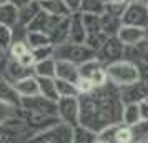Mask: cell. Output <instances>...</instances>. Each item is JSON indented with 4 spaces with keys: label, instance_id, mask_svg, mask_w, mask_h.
<instances>
[{
    "label": "cell",
    "instance_id": "cell-34",
    "mask_svg": "<svg viewBox=\"0 0 148 143\" xmlns=\"http://www.w3.org/2000/svg\"><path fill=\"white\" fill-rule=\"evenodd\" d=\"M12 43V27L0 23V50L7 52Z\"/></svg>",
    "mask_w": 148,
    "mask_h": 143
},
{
    "label": "cell",
    "instance_id": "cell-27",
    "mask_svg": "<svg viewBox=\"0 0 148 143\" xmlns=\"http://www.w3.org/2000/svg\"><path fill=\"white\" fill-rule=\"evenodd\" d=\"M82 14V20H83V27H85V32L88 35H95L101 32V22H100V15L97 14H85V12H80Z\"/></svg>",
    "mask_w": 148,
    "mask_h": 143
},
{
    "label": "cell",
    "instance_id": "cell-17",
    "mask_svg": "<svg viewBox=\"0 0 148 143\" xmlns=\"http://www.w3.org/2000/svg\"><path fill=\"white\" fill-rule=\"evenodd\" d=\"M0 102L15 107V108L20 107V95L15 90L14 83L8 78H2V77H0Z\"/></svg>",
    "mask_w": 148,
    "mask_h": 143
},
{
    "label": "cell",
    "instance_id": "cell-37",
    "mask_svg": "<svg viewBox=\"0 0 148 143\" xmlns=\"http://www.w3.org/2000/svg\"><path fill=\"white\" fill-rule=\"evenodd\" d=\"M107 40V35L100 32V34H95V35H88L85 38V43H87L90 48H93L95 52H98V48L103 45V42Z\"/></svg>",
    "mask_w": 148,
    "mask_h": 143
},
{
    "label": "cell",
    "instance_id": "cell-14",
    "mask_svg": "<svg viewBox=\"0 0 148 143\" xmlns=\"http://www.w3.org/2000/svg\"><path fill=\"white\" fill-rule=\"evenodd\" d=\"M116 37L125 47H135L136 43H140L147 37V28L133 27V25H121Z\"/></svg>",
    "mask_w": 148,
    "mask_h": 143
},
{
    "label": "cell",
    "instance_id": "cell-24",
    "mask_svg": "<svg viewBox=\"0 0 148 143\" xmlns=\"http://www.w3.org/2000/svg\"><path fill=\"white\" fill-rule=\"evenodd\" d=\"M32 73H34L32 68H27L23 65H20L15 58H10V62L7 63V78L10 82H15L18 78H23V77L32 75Z\"/></svg>",
    "mask_w": 148,
    "mask_h": 143
},
{
    "label": "cell",
    "instance_id": "cell-6",
    "mask_svg": "<svg viewBox=\"0 0 148 143\" xmlns=\"http://www.w3.org/2000/svg\"><path fill=\"white\" fill-rule=\"evenodd\" d=\"M57 116L60 122L68 125H78L80 122V103L78 96H58L57 100Z\"/></svg>",
    "mask_w": 148,
    "mask_h": 143
},
{
    "label": "cell",
    "instance_id": "cell-16",
    "mask_svg": "<svg viewBox=\"0 0 148 143\" xmlns=\"http://www.w3.org/2000/svg\"><path fill=\"white\" fill-rule=\"evenodd\" d=\"M55 77L67 80V82L77 83L80 80V70L77 63H72L68 60H57L55 58Z\"/></svg>",
    "mask_w": 148,
    "mask_h": 143
},
{
    "label": "cell",
    "instance_id": "cell-33",
    "mask_svg": "<svg viewBox=\"0 0 148 143\" xmlns=\"http://www.w3.org/2000/svg\"><path fill=\"white\" fill-rule=\"evenodd\" d=\"M105 3H107L105 0H82L80 12L101 15L103 12H105Z\"/></svg>",
    "mask_w": 148,
    "mask_h": 143
},
{
    "label": "cell",
    "instance_id": "cell-4",
    "mask_svg": "<svg viewBox=\"0 0 148 143\" xmlns=\"http://www.w3.org/2000/svg\"><path fill=\"white\" fill-rule=\"evenodd\" d=\"M35 131L18 113L7 118L0 125V142L14 143V142H30Z\"/></svg>",
    "mask_w": 148,
    "mask_h": 143
},
{
    "label": "cell",
    "instance_id": "cell-2",
    "mask_svg": "<svg viewBox=\"0 0 148 143\" xmlns=\"http://www.w3.org/2000/svg\"><path fill=\"white\" fill-rule=\"evenodd\" d=\"M53 58L57 60H68L72 63L82 65L85 62L97 58V52L90 48L87 43H75V42H62L53 45Z\"/></svg>",
    "mask_w": 148,
    "mask_h": 143
},
{
    "label": "cell",
    "instance_id": "cell-18",
    "mask_svg": "<svg viewBox=\"0 0 148 143\" xmlns=\"http://www.w3.org/2000/svg\"><path fill=\"white\" fill-rule=\"evenodd\" d=\"M12 83H14L15 90L18 92L20 96H32L38 93V82H37V77L34 73L23 77V78H18Z\"/></svg>",
    "mask_w": 148,
    "mask_h": 143
},
{
    "label": "cell",
    "instance_id": "cell-10",
    "mask_svg": "<svg viewBox=\"0 0 148 143\" xmlns=\"http://www.w3.org/2000/svg\"><path fill=\"white\" fill-rule=\"evenodd\" d=\"M20 108L34 110V112H38V113L57 116V102L40 95V93L32 96H20Z\"/></svg>",
    "mask_w": 148,
    "mask_h": 143
},
{
    "label": "cell",
    "instance_id": "cell-30",
    "mask_svg": "<svg viewBox=\"0 0 148 143\" xmlns=\"http://www.w3.org/2000/svg\"><path fill=\"white\" fill-rule=\"evenodd\" d=\"M0 23L8 25V27L17 23V7L14 3L7 2V3L0 5Z\"/></svg>",
    "mask_w": 148,
    "mask_h": 143
},
{
    "label": "cell",
    "instance_id": "cell-3",
    "mask_svg": "<svg viewBox=\"0 0 148 143\" xmlns=\"http://www.w3.org/2000/svg\"><path fill=\"white\" fill-rule=\"evenodd\" d=\"M107 78L110 83H113L115 87H125L128 83H133L138 80V67L136 63L127 58H120L112 63L105 65Z\"/></svg>",
    "mask_w": 148,
    "mask_h": 143
},
{
    "label": "cell",
    "instance_id": "cell-21",
    "mask_svg": "<svg viewBox=\"0 0 148 143\" xmlns=\"http://www.w3.org/2000/svg\"><path fill=\"white\" fill-rule=\"evenodd\" d=\"M100 22H101V32L107 35V37L116 35L118 30H120V27L123 25L120 17L110 15V14H107V12H103V14L100 15Z\"/></svg>",
    "mask_w": 148,
    "mask_h": 143
},
{
    "label": "cell",
    "instance_id": "cell-49",
    "mask_svg": "<svg viewBox=\"0 0 148 143\" xmlns=\"http://www.w3.org/2000/svg\"><path fill=\"white\" fill-rule=\"evenodd\" d=\"M145 102H147V103H148V96H147V98H145Z\"/></svg>",
    "mask_w": 148,
    "mask_h": 143
},
{
    "label": "cell",
    "instance_id": "cell-35",
    "mask_svg": "<svg viewBox=\"0 0 148 143\" xmlns=\"http://www.w3.org/2000/svg\"><path fill=\"white\" fill-rule=\"evenodd\" d=\"M127 3L128 2H107L105 3V12L110 15H115V17H120L123 15V12H125V8H127Z\"/></svg>",
    "mask_w": 148,
    "mask_h": 143
},
{
    "label": "cell",
    "instance_id": "cell-20",
    "mask_svg": "<svg viewBox=\"0 0 148 143\" xmlns=\"http://www.w3.org/2000/svg\"><path fill=\"white\" fill-rule=\"evenodd\" d=\"M40 2L42 10H45L47 14L55 15V17H70V8L63 0H38Z\"/></svg>",
    "mask_w": 148,
    "mask_h": 143
},
{
    "label": "cell",
    "instance_id": "cell-25",
    "mask_svg": "<svg viewBox=\"0 0 148 143\" xmlns=\"http://www.w3.org/2000/svg\"><path fill=\"white\" fill-rule=\"evenodd\" d=\"M32 70L35 77H55V58L48 57V58L35 62Z\"/></svg>",
    "mask_w": 148,
    "mask_h": 143
},
{
    "label": "cell",
    "instance_id": "cell-11",
    "mask_svg": "<svg viewBox=\"0 0 148 143\" xmlns=\"http://www.w3.org/2000/svg\"><path fill=\"white\" fill-rule=\"evenodd\" d=\"M17 113H18V115H20L22 118H23V120L28 123V127L34 130L35 133L58 122V116L45 115V113H38V112H34V110L20 108V107H18V112H17Z\"/></svg>",
    "mask_w": 148,
    "mask_h": 143
},
{
    "label": "cell",
    "instance_id": "cell-36",
    "mask_svg": "<svg viewBox=\"0 0 148 143\" xmlns=\"http://www.w3.org/2000/svg\"><path fill=\"white\" fill-rule=\"evenodd\" d=\"M32 50V55H34L35 62L43 60V58H48V57H53V45H43V47H37V48H30Z\"/></svg>",
    "mask_w": 148,
    "mask_h": 143
},
{
    "label": "cell",
    "instance_id": "cell-12",
    "mask_svg": "<svg viewBox=\"0 0 148 143\" xmlns=\"http://www.w3.org/2000/svg\"><path fill=\"white\" fill-rule=\"evenodd\" d=\"M120 96L123 103H140L148 96V83L136 80L133 83H128L125 87H120Z\"/></svg>",
    "mask_w": 148,
    "mask_h": 143
},
{
    "label": "cell",
    "instance_id": "cell-8",
    "mask_svg": "<svg viewBox=\"0 0 148 143\" xmlns=\"http://www.w3.org/2000/svg\"><path fill=\"white\" fill-rule=\"evenodd\" d=\"M78 70H80L82 78H87L93 87H101V85H105L108 82L105 65L98 58H92V60L78 65Z\"/></svg>",
    "mask_w": 148,
    "mask_h": 143
},
{
    "label": "cell",
    "instance_id": "cell-38",
    "mask_svg": "<svg viewBox=\"0 0 148 143\" xmlns=\"http://www.w3.org/2000/svg\"><path fill=\"white\" fill-rule=\"evenodd\" d=\"M115 143H132V131H130V127L128 125H123V123L118 125Z\"/></svg>",
    "mask_w": 148,
    "mask_h": 143
},
{
    "label": "cell",
    "instance_id": "cell-46",
    "mask_svg": "<svg viewBox=\"0 0 148 143\" xmlns=\"http://www.w3.org/2000/svg\"><path fill=\"white\" fill-rule=\"evenodd\" d=\"M7 2H10V0H0V5H2V3H7Z\"/></svg>",
    "mask_w": 148,
    "mask_h": 143
},
{
    "label": "cell",
    "instance_id": "cell-44",
    "mask_svg": "<svg viewBox=\"0 0 148 143\" xmlns=\"http://www.w3.org/2000/svg\"><path fill=\"white\" fill-rule=\"evenodd\" d=\"M138 108H140V120H148V103L143 100L138 103Z\"/></svg>",
    "mask_w": 148,
    "mask_h": 143
},
{
    "label": "cell",
    "instance_id": "cell-39",
    "mask_svg": "<svg viewBox=\"0 0 148 143\" xmlns=\"http://www.w3.org/2000/svg\"><path fill=\"white\" fill-rule=\"evenodd\" d=\"M28 50L27 42H12L10 47H8V53H10V58H18L22 53H25Z\"/></svg>",
    "mask_w": 148,
    "mask_h": 143
},
{
    "label": "cell",
    "instance_id": "cell-29",
    "mask_svg": "<svg viewBox=\"0 0 148 143\" xmlns=\"http://www.w3.org/2000/svg\"><path fill=\"white\" fill-rule=\"evenodd\" d=\"M140 120V108L138 103H123L121 110V123L123 125H133Z\"/></svg>",
    "mask_w": 148,
    "mask_h": 143
},
{
    "label": "cell",
    "instance_id": "cell-48",
    "mask_svg": "<svg viewBox=\"0 0 148 143\" xmlns=\"http://www.w3.org/2000/svg\"><path fill=\"white\" fill-rule=\"evenodd\" d=\"M110 2V0H108ZM112 2H128V0H112Z\"/></svg>",
    "mask_w": 148,
    "mask_h": 143
},
{
    "label": "cell",
    "instance_id": "cell-22",
    "mask_svg": "<svg viewBox=\"0 0 148 143\" xmlns=\"http://www.w3.org/2000/svg\"><path fill=\"white\" fill-rule=\"evenodd\" d=\"M72 143H97V131L85 125H75Z\"/></svg>",
    "mask_w": 148,
    "mask_h": 143
},
{
    "label": "cell",
    "instance_id": "cell-47",
    "mask_svg": "<svg viewBox=\"0 0 148 143\" xmlns=\"http://www.w3.org/2000/svg\"><path fill=\"white\" fill-rule=\"evenodd\" d=\"M128 2H147V0H128Z\"/></svg>",
    "mask_w": 148,
    "mask_h": 143
},
{
    "label": "cell",
    "instance_id": "cell-15",
    "mask_svg": "<svg viewBox=\"0 0 148 143\" xmlns=\"http://www.w3.org/2000/svg\"><path fill=\"white\" fill-rule=\"evenodd\" d=\"M85 38H87V32L83 27L82 14L80 12H72L68 17V42L85 43Z\"/></svg>",
    "mask_w": 148,
    "mask_h": 143
},
{
    "label": "cell",
    "instance_id": "cell-50",
    "mask_svg": "<svg viewBox=\"0 0 148 143\" xmlns=\"http://www.w3.org/2000/svg\"><path fill=\"white\" fill-rule=\"evenodd\" d=\"M145 3H147V5H148V0H147V2H145Z\"/></svg>",
    "mask_w": 148,
    "mask_h": 143
},
{
    "label": "cell",
    "instance_id": "cell-26",
    "mask_svg": "<svg viewBox=\"0 0 148 143\" xmlns=\"http://www.w3.org/2000/svg\"><path fill=\"white\" fill-rule=\"evenodd\" d=\"M132 143H148V120H138L130 125Z\"/></svg>",
    "mask_w": 148,
    "mask_h": 143
},
{
    "label": "cell",
    "instance_id": "cell-19",
    "mask_svg": "<svg viewBox=\"0 0 148 143\" xmlns=\"http://www.w3.org/2000/svg\"><path fill=\"white\" fill-rule=\"evenodd\" d=\"M40 10H42V7H40V2H38V0H34V2H30V3H25V5L18 7L17 8V23L27 27Z\"/></svg>",
    "mask_w": 148,
    "mask_h": 143
},
{
    "label": "cell",
    "instance_id": "cell-40",
    "mask_svg": "<svg viewBox=\"0 0 148 143\" xmlns=\"http://www.w3.org/2000/svg\"><path fill=\"white\" fill-rule=\"evenodd\" d=\"M17 112H18V108H15V107H10V105H7V103L0 102V125L5 122L7 118H10V116L17 115Z\"/></svg>",
    "mask_w": 148,
    "mask_h": 143
},
{
    "label": "cell",
    "instance_id": "cell-42",
    "mask_svg": "<svg viewBox=\"0 0 148 143\" xmlns=\"http://www.w3.org/2000/svg\"><path fill=\"white\" fill-rule=\"evenodd\" d=\"M138 67V80L148 83V63L147 62H136Z\"/></svg>",
    "mask_w": 148,
    "mask_h": 143
},
{
    "label": "cell",
    "instance_id": "cell-13",
    "mask_svg": "<svg viewBox=\"0 0 148 143\" xmlns=\"http://www.w3.org/2000/svg\"><path fill=\"white\" fill-rule=\"evenodd\" d=\"M63 17H55V15L47 14L45 10H40L38 14L34 17V20L27 25L28 30H38V32H43L50 37V34L53 32V28L57 27V23L62 20Z\"/></svg>",
    "mask_w": 148,
    "mask_h": 143
},
{
    "label": "cell",
    "instance_id": "cell-9",
    "mask_svg": "<svg viewBox=\"0 0 148 143\" xmlns=\"http://www.w3.org/2000/svg\"><path fill=\"white\" fill-rule=\"evenodd\" d=\"M123 53H125V45L118 40L116 35H112V37H107V40L103 42V45L98 48L97 58L103 65H107V63H112L115 60L123 58Z\"/></svg>",
    "mask_w": 148,
    "mask_h": 143
},
{
    "label": "cell",
    "instance_id": "cell-32",
    "mask_svg": "<svg viewBox=\"0 0 148 143\" xmlns=\"http://www.w3.org/2000/svg\"><path fill=\"white\" fill-rule=\"evenodd\" d=\"M120 123H112V125H107V127H103L101 130H98L97 131V143H115L116 130H118V125Z\"/></svg>",
    "mask_w": 148,
    "mask_h": 143
},
{
    "label": "cell",
    "instance_id": "cell-1",
    "mask_svg": "<svg viewBox=\"0 0 148 143\" xmlns=\"http://www.w3.org/2000/svg\"><path fill=\"white\" fill-rule=\"evenodd\" d=\"M80 103V125L98 131L107 125L121 122L123 102L120 90L113 83L107 82L101 87H95L87 93L78 95Z\"/></svg>",
    "mask_w": 148,
    "mask_h": 143
},
{
    "label": "cell",
    "instance_id": "cell-31",
    "mask_svg": "<svg viewBox=\"0 0 148 143\" xmlns=\"http://www.w3.org/2000/svg\"><path fill=\"white\" fill-rule=\"evenodd\" d=\"M55 87H57L58 96H78L80 95L77 83L67 82V80H62V78H57V77H55Z\"/></svg>",
    "mask_w": 148,
    "mask_h": 143
},
{
    "label": "cell",
    "instance_id": "cell-43",
    "mask_svg": "<svg viewBox=\"0 0 148 143\" xmlns=\"http://www.w3.org/2000/svg\"><path fill=\"white\" fill-rule=\"evenodd\" d=\"M67 3V7L70 8V12H80V3L82 0H63Z\"/></svg>",
    "mask_w": 148,
    "mask_h": 143
},
{
    "label": "cell",
    "instance_id": "cell-7",
    "mask_svg": "<svg viewBox=\"0 0 148 143\" xmlns=\"http://www.w3.org/2000/svg\"><path fill=\"white\" fill-rule=\"evenodd\" d=\"M123 25H133V27H148V5L145 2H128L127 8L121 15Z\"/></svg>",
    "mask_w": 148,
    "mask_h": 143
},
{
    "label": "cell",
    "instance_id": "cell-28",
    "mask_svg": "<svg viewBox=\"0 0 148 143\" xmlns=\"http://www.w3.org/2000/svg\"><path fill=\"white\" fill-rule=\"evenodd\" d=\"M25 42H27L28 48H37V47H43V45H50L52 43L50 37L47 34H43V32H38V30H28Z\"/></svg>",
    "mask_w": 148,
    "mask_h": 143
},
{
    "label": "cell",
    "instance_id": "cell-45",
    "mask_svg": "<svg viewBox=\"0 0 148 143\" xmlns=\"http://www.w3.org/2000/svg\"><path fill=\"white\" fill-rule=\"evenodd\" d=\"M30 2H34V0H10V3H14L17 8L22 7V5H25V3H30Z\"/></svg>",
    "mask_w": 148,
    "mask_h": 143
},
{
    "label": "cell",
    "instance_id": "cell-23",
    "mask_svg": "<svg viewBox=\"0 0 148 143\" xmlns=\"http://www.w3.org/2000/svg\"><path fill=\"white\" fill-rule=\"evenodd\" d=\"M38 82V93L47 96L50 100H58V93H57V87H55V77H37Z\"/></svg>",
    "mask_w": 148,
    "mask_h": 143
},
{
    "label": "cell",
    "instance_id": "cell-41",
    "mask_svg": "<svg viewBox=\"0 0 148 143\" xmlns=\"http://www.w3.org/2000/svg\"><path fill=\"white\" fill-rule=\"evenodd\" d=\"M15 60L18 62L20 65L27 67V68H32L34 67V63H35V58H34V55H32V50H30V48H28L25 53H22L18 58H15Z\"/></svg>",
    "mask_w": 148,
    "mask_h": 143
},
{
    "label": "cell",
    "instance_id": "cell-5",
    "mask_svg": "<svg viewBox=\"0 0 148 143\" xmlns=\"http://www.w3.org/2000/svg\"><path fill=\"white\" fill-rule=\"evenodd\" d=\"M72 136H73V127L65 122H58L50 125L47 128L37 131L30 142L37 143H72Z\"/></svg>",
    "mask_w": 148,
    "mask_h": 143
}]
</instances>
